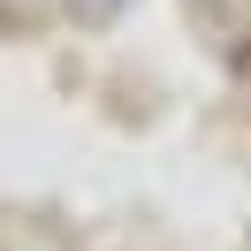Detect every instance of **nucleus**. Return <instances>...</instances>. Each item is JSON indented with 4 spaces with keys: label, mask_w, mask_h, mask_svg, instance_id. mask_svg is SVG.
<instances>
[{
    "label": "nucleus",
    "mask_w": 251,
    "mask_h": 251,
    "mask_svg": "<svg viewBox=\"0 0 251 251\" xmlns=\"http://www.w3.org/2000/svg\"><path fill=\"white\" fill-rule=\"evenodd\" d=\"M61 8H69L76 23H114V16L129 8V0H61Z\"/></svg>",
    "instance_id": "1"
}]
</instances>
